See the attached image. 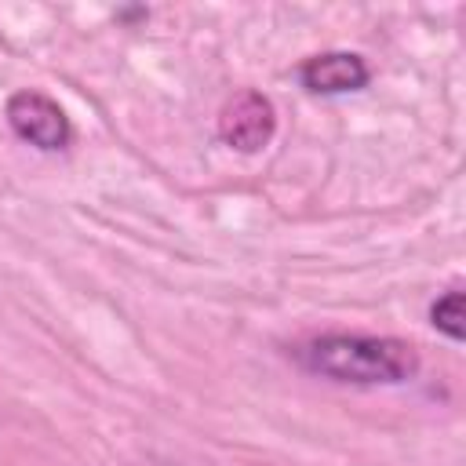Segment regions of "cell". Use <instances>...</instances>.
<instances>
[{"instance_id": "cell-1", "label": "cell", "mask_w": 466, "mask_h": 466, "mask_svg": "<svg viewBox=\"0 0 466 466\" xmlns=\"http://www.w3.org/2000/svg\"><path fill=\"white\" fill-rule=\"evenodd\" d=\"M299 360L324 379L353 386H390L419 371L415 350L386 335H320L299 350Z\"/></svg>"}, {"instance_id": "cell-2", "label": "cell", "mask_w": 466, "mask_h": 466, "mask_svg": "<svg viewBox=\"0 0 466 466\" xmlns=\"http://www.w3.org/2000/svg\"><path fill=\"white\" fill-rule=\"evenodd\" d=\"M7 120L18 138H25L29 146H40V149H62L73 135L62 106L40 91H15L7 98Z\"/></svg>"}, {"instance_id": "cell-3", "label": "cell", "mask_w": 466, "mask_h": 466, "mask_svg": "<svg viewBox=\"0 0 466 466\" xmlns=\"http://www.w3.org/2000/svg\"><path fill=\"white\" fill-rule=\"evenodd\" d=\"M273 127H277V113H273V102L258 91H240L233 95L222 113H218V135L226 146L240 149V153H255L262 149L269 138H273Z\"/></svg>"}, {"instance_id": "cell-4", "label": "cell", "mask_w": 466, "mask_h": 466, "mask_svg": "<svg viewBox=\"0 0 466 466\" xmlns=\"http://www.w3.org/2000/svg\"><path fill=\"white\" fill-rule=\"evenodd\" d=\"M302 84L317 95H342V91H357L368 84V66L360 55L350 51H328V55H313L302 62L299 69Z\"/></svg>"}, {"instance_id": "cell-5", "label": "cell", "mask_w": 466, "mask_h": 466, "mask_svg": "<svg viewBox=\"0 0 466 466\" xmlns=\"http://www.w3.org/2000/svg\"><path fill=\"white\" fill-rule=\"evenodd\" d=\"M430 320H433V328L437 331H444L451 342H462V335H466V306H462V291H448V295H441L433 306H430Z\"/></svg>"}]
</instances>
